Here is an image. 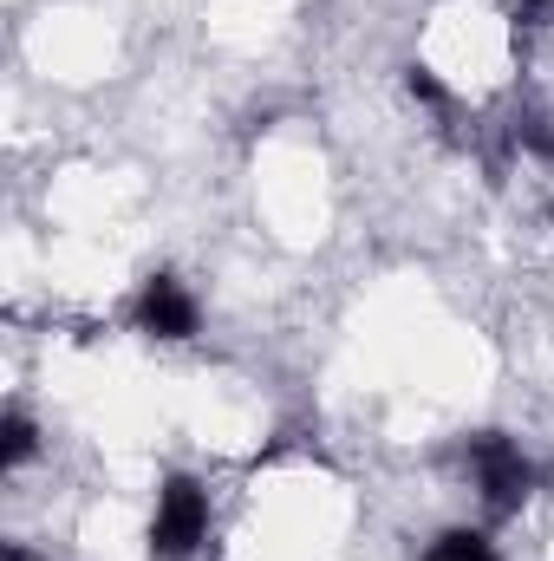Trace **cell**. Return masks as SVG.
I'll use <instances>...</instances> for the list:
<instances>
[{
    "mask_svg": "<svg viewBox=\"0 0 554 561\" xmlns=\"http://www.w3.org/2000/svg\"><path fill=\"white\" fill-rule=\"evenodd\" d=\"M470 470H476V490H483V510L489 516H516L535 496V463L503 431H476L470 437Z\"/></svg>",
    "mask_w": 554,
    "mask_h": 561,
    "instance_id": "obj_1",
    "label": "cell"
},
{
    "mask_svg": "<svg viewBox=\"0 0 554 561\" xmlns=\"http://www.w3.org/2000/svg\"><path fill=\"white\" fill-rule=\"evenodd\" d=\"M209 536V496L189 477H170L157 496V523H150V556L157 561H189Z\"/></svg>",
    "mask_w": 554,
    "mask_h": 561,
    "instance_id": "obj_2",
    "label": "cell"
},
{
    "mask_svg": "<svg viewBox=\"0 0 554 561\" xmlns=\"http://www.w3.org/2000/svg\"><path fill=\"white\" fill-rule=\"evenodd\" d=\"M138 333L150 340H196V300L176 275H150L138 294Z\"/></svg>",
    "mask_w": 554,
    "mask_h": 561,
    "instance_id": "obj_3",
    "label": "cell"
},
{
    "mask_svg": "<svg viewBox=\"0 0 554 561\" xmlns=\"http://www.w3.org/2000/svg\"><path fill=\"white\" fill-rule=\"evenodd\" d=\"M424 561H503V556H496V542L476 536V529H443V536L424 549Z\"/></svg>",
    "mask_w": 554,
    "mask_h": 561,
    "instance_id": "obj_4",
    "label": "cell"
},
{
    "mask_svg": "<svg viewBox=\"0 0 554 561\" xmlns=\"http://www.w3.org/2000/svg\"><path fill=\"white\" fill-rule=\"evenodd\" d=\"M33 450H39V431H33V419H26L20 405H13V412L0 419V463H7V470H20Z\"/></svg>",
    "mask_w": 554,
    "mask_h": 561,
    "instance_id": "obj_5",
    "label": "cell"
},
{
    "mask_svg": "<svg viewBox=\"0 0 554 561\" xmlns=\"http://www.w3.org/2000/svg\"><path fill=\"white\" fill-rule=\"evenodd\" d=\"M405 85H412V99H424V105H450V92H443V79L430 72V66H405Z\"/></svg>",
    "mask_w": 554,
    "mask_h": 561,
    "instance_id": "obj_6",
    "label": "cell"
},
{
    "mask_svg": "<svg viewBox=\"0 0 554 561\" xmlns=\"http://www.w3.org/2000/svg\"><path fill=\"white\" fill-rule=\"evenodd\" d=\"M516 144H529V150L554 157V125L549 118H522V125H516Z\"/></svg>",
    "mask_w": 554,
    "mask_h": 561,
    "instance_id": "obj_7",
    "label": "cell"
},
{
    "mask_svg": "<svg viewBox=\"0 0 554 561\" xmlns=\"http://www.w3.org/2000/svg\"><path fill=\"white\" fill-rule=\"evenodd\" d=\"M7 561H39L33 549H20V542H7Z\"/></svg>",
    "mask_w": 554,
    "mask_h": 561,
    "instance_id": "obj_8",
    "label": "cell"
}]
</instances>
